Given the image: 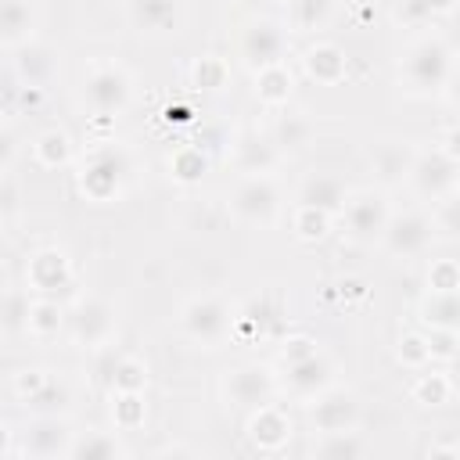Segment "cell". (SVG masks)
<instances>
[{"mask_svg":"<svg viewBox=\"0 0 460 460\" xmlns=\"http://www.w3.org/2000/svg\"><path fill=\"white\" fill-rule=\"evenodd\" d=\"M291 50V29L280 18H252L237 36V58L255 75L270 65H284Z\"/></svg>","mask_w":460,"mask_h":460,"instance_id":"6","label":"cell"},{"mask_svg":"<svg viewBox=\"0 0 460 460\" xmlns=\"http://www.w3.org/2000/svg\"><path fill=\"white\" fill-rule=\"evenodd\" d=\"M446 370H449V381H453V395H460V352L446 363Z\"/></svg>","mask_w":460,"mask_h":460,"instance_id":"48","label":"cell"},{"mask_svg":"<svg viewBox=\"0 0 460 460\" xmlns=\"http://www.w3.org/2000/svg\"><path fill=\"white\" fill-rule=\"evenodd\" d=\"M119 334V313L108 298L101 295H79L68 309V338L79 345V349H90V352H101L115 341Z\"/></svg>","mask_w":460,"mask_h":460,"instance_id":"8","label":"cell"},{"mask_svg":"<svg viewBox=\"0 0 460 460\" xmlns=\"http://www.w3.org/2000/svg\"><path fill=\"white\" fill-rule=\"evenodd\" d=\"M194 83H198V90H208V93L223 90V83H226V65H223V58L205 54V58L194 65Z\"/></svg>","mask_w":460,"mask_h":460,"instance_id":"39","label":"cell"},{"mask_svg":"<svg viewBox=\"0 0 460 460\" xmlns=\"http://www.w3.org/2000/svg\"><path fill=\"white\" fill-rule=\"evenodd\" d=\"M14 72H18L22 86L47 90L50 79L58 75V50L47 47V43H40V40H32V43H25V47L14 50Z\"/></svg>","mask_w":460,"mask_h":460,"instance_id":"22","label":"cell"},{"mask_svg":"<svg viewBox=\"0 0 460 460\" xmlns=\"http://www.w3.org/2000/svg\"><path fill=\"white\" fill-rule=\"evenodd\" d=\"M226 208L237 223L270 230L284 216V194L273 176H241L226 194Z\"/></svg>","mask_w":460,"mask_h":460,"instance_id":"4","label":"cell"},{"mask_svg":"<svg viewBox=\"0 0 460 460\" xmlns=\"http://www.w3.org/2000/svg\"><path fill=\"white\" fill-rule=\"evenodd\" d=\"M431 219H435L438 237H446V241H460V190L449 194V198H442V201H435Z\"/></svg>","mask_w":460,"mask_h":460,"instance_id":"38","label":"cell"},{"mask_svg":"<svg viewBox=\"0 0 460 460\" xmlns=\"http://www.w3.org/2000/svg\"><path fill=\"white\" fill-rule=\"evenodd\" d=\"M331 223H334V216H327L323 208H313V205H295V212H291V230H295L298 241H320V237H327Z\"/></svg>","mask_w":460,"mask_h":460,"instance_id":"35","label":"cell"},{"mask_svg":"<svg viewBox=\"0 0 460 460\" xmlns=\"http://www.w3.org/2000/svg\"><path fill=\"white\" fill-rule=\"evenodd\" d=\"M302 68H305V75H309L313 83H320V86H334V83L345 79L349 61H345V54H341V47L320 40V43L305 47V54H302Z\"/></svg>","mask_w":460,"mask_h":460,"instance_id":"23","label":"cell"},{"mask_svg":"<svg viewBox=\"0 0 460 460\" xmlns=\"http://www.w3.org/2000/svg\"><path fill=\"white\" fill-rule=\"evenodd\" d=\"M0 151H4V158H0V172H14L18 137H14V126H11V122H4V129H0Z\"/></svg>","mask_w":460,"mask_h":460,"instance_id":"44","label":"cell"},{"mask_svg":"<svg viewBox=\"0 0 460 460\" xmlns=\"http://www.w3.org/2000/svg\"><path fill=\"white\" fill-rule=\"evenodd\" d=\"M438 147H442V151H446L453 162H460V122L446 129V137H442V144H438Z\"/></svg>","mask_w":460,"mask_h":460,"instance_id":"47","label":"cell"},{"mask_svg":"<svg viewBox=\"0 0 460 460\" xmlns=\"http://www.w3.org/2000/svg\"><path fill=\"white\" fill-rule=\"evenodd\" d=\"M424 4H428V11H431V14H446V11L460 7V0H424Z\"/></svg>","mask_w":460,"mask_h":460,"instance_id":"49","label":"cell"},{"mask_svg":"<svg viewBox=\"0 0 460 460\" xmlns=\"http://www.w3.org/2000/svg\"><path fill=\"white\" fill-rule=\"evenodd\" d=\"M32 158L43 165V169H65L72 158H75V144L65 129H43L32 144Z\"/></svg>","mask_w":460,"mask_h":460,"instance_id":"27","label":"cell"},{"mask_svg":"<svg viewBox=\"0 0 460 460\" xmlns=\"http://www.w3.org/2000/svg\"><path fill=\"white\" fill-rule=\"evenodd\" d=\"M291 435H295V424L288 410H280L277 402H266L248 413V442L259 453H280L291 442Z\"/></svg>","mask_w":460,"mask_h":460,"instance_id":"17","label":"cell"},{"mask_svg":"<svg viewBox=\"0 0 460 460\" xmlns=\"http://www.w3.org/2000/svg\"><path fill=\"white\" fill-rule=\"evenodd\" d=\"M456 65L453 47L438 32H424L410 40L399 54V86L410 97H438Z\"/></svg>","mask_w":460,"mask_h":460,"instance_id":"2","label":"cell"},{"mask_svg":"<svg viewBox=\"0 0 460 460\" xmlns=\"http://www.w3.org/2000/svg\"><path fill=\"white\" fill-rule=\"evenodd\" d=\"M280 155L284 147L273 137H259V133H248L234 144V165L241 176H273V169L280 165Z\"/></svg>","mask_w":460,"mask_h":460,"instance_id":"20","label":"cell"},{"mask_svg":"<svg viewBox=\"0 0 460 460\" xmlns=\"http://www.w3.org/2000/svg\"><path fill=\"white\" fill-rule=\"evenodd\" d=\"M435 237H438V230H435L431 212H424V208H402V212H392L388 230L381 237V248L392 259H420V255H428V248H431Z\"/></svg>","mask_w":460,"mask_h":460,"instance_id":"12","label":"cell"},{"mask_svg":"<svg viewBox=\"0 0 460 460\" xmlns=\"http://www.w3.org/2000/svg\"><path fill=\"white\" fill-rule=\"evenodd\" d=\"M284 4H288V0H284Z\"/></svg>","mask_w":460,"mask_h":460,"instance_id":"50","label":"cell"},{"mask_svg":"<svg viewBox=\"0 0 460 460\" xmlns=\"http://www.w3.org/2000/svg\"><path fill=\"white\" fill-rule=\"evenodd\" d=\"M223 399L237 410H259L266 402H273L280 395V374L270 367V363H259V359H244L237 367H230L223 374Z\"/></svg>","mask_w":460,"mask_h":460,"instance_id":"9","label":"cell"},{"mask_svg":"<svg viewBox=\"0 0 460 460\" xmlns=\"http://www.w3.org/2000/svg\"><path fill=\"white\" fill-rule=\"evenodd\" d=\"M75 442V428L65 420V413H36L22 431V456L36 460H68Z\"/></svg>","mask_w":460,"mask_h":460,"instance_id":"13","label":"cell"},{"mask_svg":"<svg viewBox=\"0 0 460 460\" xmlns=\"http://www.w3.org/2000/svg\"><path fill=\"white\" fill-rule=\"evenodd\" d=\"M61 331H68V309H61L58 298H50V295L36 298L32 313H29V334L32 338H54Z\"/></svg>","mask_w":460,"mask_h":460,"instance_id":"31","label":"cell"},{"mask_svg":"<svg viewBox=\"0 0 460 460\" xmlns=\"http://www.w3.org/2000/svg\"><path fill=\"white\" fill-rule=\"evenodd\" d=\"M72 259L61 252V248H40L29 255L25 262V288L29 291H40V295H58L65 288H72Z\"/></svg>","mask_w":460,"mask_h":460,"instance_id":"16","label":"cell"},{"mask_svg":"<svg viewBox=\"0 0 460 460\" xmlns=\"http://www.w3.org/2000/svg\"><path fill=\"white\" fill-rule=\"evenodd\" d=\"M352 190L349 183L338 176V172H309L298 187V205H313V208H323L327 216H341L345 205H349Z\"/></svg>","mask_w":460,"mask_h":460,"instance_id":"19","label":"cell"},{"mask_svg":"<svg viewBox=\"0 0 460 460\" xmlns=\"http://www.w3.org/2000/svg\"><path fill=\"white\" fill-rule=\"evenodd\" d=\"M18 212V190H14V172H4V219L11 223V216Z\"/></svg>","mask_w":460,"mask_h":460,"instance_id":"45","label":"cell"},{"mask_svg":"<svg viewBox=\"0 0 460 460\" xmlns=\"http://www.w3.org/2000/svg\"><path fill=\"white\" fill-rule=\"evenodd\" d=\"M417 151H420V147H413L410 140H395V137L374 144V151H370V169H374V176L381 180V187H399V183H406Z\"/></svg>","mask_w":460,"mask_h":460,"instance_id":"18","label":"cell"},{"mask_svg":"<svg viewBox=\"0 0 460 460\" xmlns=\"http://www.w3.org/2000/svg\"><path fill=\"white\" fill-rule=\"evenodd\" d=\"M29 313H32V298H29V288H18V284H7L4 291V334L14 338V334H29Z\"/></svg>","mask_w":460,"mask_h":460,"instance_id":"32","label":"cell"},{"mask_svg":"<svg viewBox=\"0 0 460 460\" xmlns=\"http://www.w3.org/2000/svg\"><path fill=\"white\" fill-rule=\"evenodd\" d=\"M406 187L424 201H442L460 190V162H453L442 147H420L410 169Z\"/></svg>","mask_w":460,"mask_h":460,"instance_id":"11","label":"cell"},{"mask_svg":"<svg viewBox=\"0 0 460 460\" xmlns=\"http://www.w3.org/2000/svg\"><path fill=\"white\" fill-rule=\"evenodd\" d=\"M442 97H446V104H449L453 111H460V61L453 65V72H449V83H446Z\"/></svg>","mask_w":460,"mask_h":460,"instance_id":"46","label":"cell"},{"mask_svg":"<svg viewBox=\"0 0 460 460\" xmlns=\"http://www.w3.org/2000/svg\"><path fill=\"white\" fill-rule=\"evenodd\" d=\"M47 377H50L47 370H40V367H32V370H29V367H25V370H18V374H14L11 388H14V395H18L22 402H29V399L40 392V385H43Z\"/></svg>","mask_w":460,"mask_h":460,"instance_id":"43","label":"cell"},{"mask_svg":"<svg viewBox=\"0 0 460 460\" xmlns=\"http://www.w3.org/2000/svg\"><path fill=\"white\" fill-rule=\"evenodd\" d=\"M68 402H72V392H68V385L61 381V377H47L43 385H40V392L25 402V406H32V410H40V413H65L68 410Z\"/></svg>","mask_w":460,"mask_h":460,"instance_id":"36","label":"cell"},{"mask_svg":"<svg viewBox=\"0 0 460 460\" xmlns=\"http://www.w3.org/2000/svg\"><path fill=\"white\" fill-rule=\"evenodd\" d=\"M428 349H431V363H449L460 352V331H442V327H428Z\"/></svg>","mask_w":460,"mask_h":460,"instance_id":"40","label":"cell"},{"mask_svg":"<svg viewBox=\"0 0 460 460\" xmlns=\"http://www.w3.org/2000/svg\"><path fill=\"white\" fill-rule=\"evenodd\" d=\"M129 172H133V165L122 147H115V144L93 147L79 165V190L90 201H115L126 190Z\"/></svg>","mask_w":460,"mask_h":460,"instance_id":"7","label":"cell"},{"mask_svg":"<svg viewBox=\"0 0 460 460\" xmlns=\"http://www.w3.org/2000/svg\"><path fill=\"white\" fill-rule=\"evenodd\" d=\"M392 212L395 208L388 205V194L367 187V190H352V198H349V205L338 219L345 223V237L352 244H381Z\"/></svg>","mask_w":460,"mask_h":460,"instance_id":"10","label":"cell"},{"mask_svg":"<svg viewBox=\"0 0 460 460\" xmlns=\"http://www.w3.org/2000/svg\"><path fill=\"white\" fill-rule=\"evenodd\" d=\"M36 25H40L36 0H4V11H0V40H4V50L7 54H14L25 43H32L36 40Z\"/></svg>","mask_w":460,"mask_h":460,"instance_id":"21","label":"cell"},{"mask_svg":"<svg viewBox=\"0 0 460 460\" xmlns=\"http://www.w3.org/2000/svg\"><path fill=\"white\" fill-rule=\"evenodd\" d=\"M399 363L410 367V370H424L431 363V349H428V334L424 331H410L399 338V349H395Z\"/></svg>","mask_w":460,"mask_h":460,"instance_id":"37","label":"cell"},{"mask_svg":"<svg viewBox=\"0 0 460 460\" xmlns=\"http://www.w3.org/2000/svg\"><path fill=\"white\" fill-rule=\"evenodd\" d=\"M420 320H424V327L460 331V288H453V291H428L420 298Z\"/></svg>","mask_w":460,"mask_h":460,"instance_id":"26","label":"cell"},{"mask_svg":"<svg viewBox=\"0 0 460 460\" xmlns=\"http://www.w3.org/2000/svg\"><path fill=\"white\" fill-rule=\"evenodd\" d=\"M284 7H288L284 22H288L291 32H320V29L331 25V18L338 11V0H288Z\"/></svg>","mask_w":460,"mask_h":460,"instance_id":"25","label":"cell"},{"mask_svg":"<svg viewBox=\"0 0 460 460\" xmlns=\"http://www.w3.org/2000/svg\"><path fill=\"white\" fill-rule=\"evenodd\" d=\"M176 323H180V334L201 349H219L234 327H237V313L234 305L216 295V291H205V295H190L180 313H176Z\"/></svg>","mask_w":460,"mask_h":460,"instance_id":"3","label":"cell"},{"mask_svg":"<svg viewBox=\"0 0 460 460\" xmlns=\"http://www.w3.org/2000/svg\"><path fill=\"white\" fill-rule=\"evenodd\" d=\"M277 374H280V392L302 406H309L313 399H320L327 388L338 385V363L305 334H295L284 341Z\"/></svg>","mask_w":460,"mask_h":460,"instance_id":"1","label":"cell"},{"mask_svg":"<svg viewBox=\"0 0 460 460\" xmlns=\"http://www.w3.org/2000/svg\"><path fill=\"white\" fill-rule=\"evenodd\" d=\"M460 288V262L456 259H435L428 266V291H453Z\"/></svg>","mask_w":460,"mask_h":460,"instance_id":"41","label":"cell"},{"mask_svg":"<svg viewBox=\"0 0 460 460\" xmlns=\"http://www.w3.org/2000/svg\"><path fill=\"white\" fill-rule=\"evenodd\" d=\"M126 22L147 40H169L183 32L187 4L183 0H126Z\"/></svg>","mask_w":460,"mask_h":460,"instance_id":"14","label":"cell"},{"mask_svg":"<svg viewBox=\"0 0 460 460\" xmlns=\"http://www.w3.org/2000/svg\"><path fill=\"white\" fill-rule=\"evenodd\" d=\"M305 413H309V424H313L316 435H327V431H352V428H359V420H363V406H359L356 392L338 388V385L327 388L320 399H313V402L305 406Z\"/></svg>","mask_w":460,"mask_h":460,"instance_id":"15","label":"cell"},{"mask_svg":"<svg viewBox=\"0 0 460 460\" xmlns=\"http://www.w3.org/2000/svg\"><path fill=\"white\" fill-rule=\"evenodd\" d=\"M291 90H295V83H291L288 65H270V68L255 72V97H259L266 108L288 104V101H291Z\"/></svg>","mask_w":460,"mask_h":460,"instance_id":"30","label":"cell"},{"mask_svg":"<svg viewBox=\"0 0 460 460\" xmlns=\"http://www.w3.org/2000/svg\"><path fill=\"white\" fill-rule=\"evenodd\" d=\"M410 395H413V402H420V406H442V402H449V399H453L449 370H438V367L428 363L424 370H417Z\"/></svg>","mask_w":460,"mask_h":460,"instance_id":"28","label":"cell"},{"mask_svg":"<svg viewBox=\"0 0 460 460\" xmlns=\"http://www.w3.org/2000/svg\"><path fill=\"white\" fill-rule=\"evenodd\" d=\"M122 456H129V446L119 438V428L115 431H101V428L75 431V442L68 453V460H122Z\"/></svg>","mask_w":460,"mask_h":460,"instance_id":"24","label":"cell"},{"mask_svg":"<svg viewBox=\"0 0 460 460\" xmlns=\"http://www.w3.org/2000/svg\"><path fill=\"white\" fill-rule=\"evenodd\" d=\"M147 417V402L144 392H111V420L119 431H133L140 428Z\"/></svg>","mask_w":460,"mask_h":460,"instance_id":"33","label":"cell"},{"mask_svg":"<svg viewBox=\"0 0 460 460\" xmlns=\"http://www.w3.org/2000/svg\"><path fill=\"white\" fill-rule=\"evenodd\" d=\"M273 140H277L284 151H288V147H302V144L309 140V122H305L302 115H288V119L277 122Z\"/></svg>","mask_w":460,"mask_h":460,"instance_id":"42","label":"cell"},{"mask_svg":"<svg viewBox=\"0 0 460 460\" xmlns=\"http://www.w3.org/2000/svg\"><path fill=\"white\" fill-rule=\"evenodd\" d=\"M309 453L323 456V460H352V456L367 453V442H363L359 428H352V431H327V435H316Z\"/></svg>","mask_w":460,"mask_h":460,"instance_id":"29","label":"cell"},{"mask_svg":"<svg viewBox=\"0 0 460 460\" xmlns=\"http://www.w3.org/2000/svg\"><path fill=\"white\" fill-rule=\"evenodd\" d=\"M205 169H208L205 155H201L198 147H190V144H183V147H176V151L169 155V176H172L176 183H183V187L198 183V180L205 176Z\"/></svg>","mask_w":460,"mask_h":460,"instance_id":"34","label":"cell"},{"mask_svg":"<svg viewBox=\"0 0 460 460\" xmlns=\"http://www.w3.org/2000/svg\"><path fill=\"white\" fill-rule=\"evenodd\" d=\"M79 93H83V104L97 119H115L133 104V75L119 61H93L83 72Z\"/></svg>","mask_w":460,"mask_h":460,"instance_id":"5","label":"cell"}]
</instances>
